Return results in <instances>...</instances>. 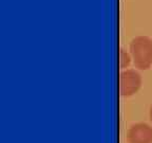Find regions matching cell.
<instances>
[{"instance_id":"cell-4","label":"cell","mask_w":152,"mask_h":143,"mask_svg":"<svg viewBox=\"0 0 152 143\" xmlns=\"http://www.w3.org/2000/svg\"><path fill=\"white\" fill-rule=\"evenodd\" d=\"M118 58H119V67L121 69H127L130 66L131 62H132V56L131 53L128 52L126 49H124L121 47L118 49Z\"/></svg>"},{"instance_id":"cell-3","label":"cell","mask_w":152,"mask_h":143,"mask_svg":"<svg viewBox=\"0 0 152 143\" xmlns=\"http://www.w3.org/2000/svg\"><path fill=\"white\" fill-rule=\"evenodd\" d=\"M128 143H152V127L140 122L131 125L127 133Z\"/></svg>"},{"instance_id":"cell-2","label":"cell","mask_w":152,"mask_h":143,"mask_svg":"<svg viewBox=\"0 0 152 143\" xmlns=\"http://www.w3.org/2000/svg\"><path fill=\"white\" fill-rule=\"evenodd\" d=\"M142 76L134 69H124L119 73V93L123 97H131L140 90Z\"/></svg>"},{"instance_id":"cell-1","label":"cell","mask_w":152,"mask_h":143,"mask_svg":"<svg viewBox=\"0 0 152 143\" xmlns=\"http://www.w3.org/2000/svg\"><path fill=\"white\" fill-rule=\"evenodd\" d=\"M130 53L135 68L149 69L152 65V39L146 35L135 36L130 41Z\"/></svg>"},{"instance_id":"cell-5","label":"cell","mask_w":152,"mask_h":143,"mask_svg":"<svg viewBox=\"0 0 152 143\" xmlns=\"http://www.w3.org/2000/svg\"><path fill=\"white\" fill-rule=\"evenodd\" d=\"M149 118H150V121L152 122V104L150 106V109H149Z\"/></svg>"}]
</instances>
